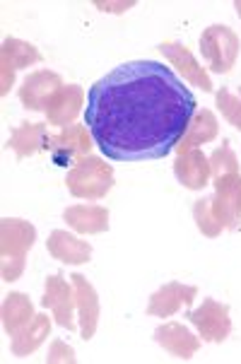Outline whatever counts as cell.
<instances>
[{"label": "cell", "instance_id": "obj_1", "mask_svg": "<svg viewBox=\"0 0 241 364\" xmlns=\"http://www.w3.org/2000/svg\"><path fill=\"white\" fill-rule=\"evenodd\" d=\"M193 116V92L157 60L114 68L90 87L85 107V123L102 155L126 164L166 157Z\"/></svg>", "mask_w": 241, "mask_h": 364}, {"label": "cell", "instance_id": "obj_2", "mask_svg": "<svg viewBox=\"0 0 241 364\" xmlns=\"http://www.w3.org/2000/svg\"><path fill=\"white\" fill-rule=\"evenodd\" d=\"M68 186H70L73 193L82 196V198H102L111 188V169L104 166L99 159L87 157L68 176Z\"/></svg>", "mask_w": 241, "mask_h": 364}, {"label": "cell", "instance_id": "obj_3", "mask_svg": "<svg viewBox=\"0 0 241 364\" xmlns=\"http://www.w3.org/2000/svg\"><path fill=\"white\" fill-rule=\"evenodd\" d=\"M200 46H203V55L213 70L218 73H227L237 58V48H239V41L227 27H210L200 39Z\"/></svg>", "mask_w": 241, "mask_h": 364}, {"label": "cell", "instance_id": "obj_4", "mask_svg": "<svg viewBox=\"0 0 241 364\" xmlns=\"http://www.w3.org/2000/svg\"><path fill=\"white\" fill-rule=\"evenodd\" d=\"M241 220V178L237 174L218 178V205L215 222L222 227H234Z\"/></svg>", "mask_w": 241, "mask_h": 364}, {"label": "cell", "instance_id": "obj_5", "mask_svg": "<svg viewBox=\"0 0 241 364\" xmlns=\"http://www.w3.org/2000/svg\"><path fill=\"white\" fill-rule=\"evenodd\" d=\"M191 321L200 328L205 341H225L230 333V318H227V306H220L215 301H205L203 309L191 314Z\"/></svg>", "mask_w": 241, "mask_h": 364}, {"label": "cell", "instance_id": "obj_6", "mask_svg": "<svg viewBox=\"0 0 241 364\" xmlns=\"http://www.w3.org/2000/svg\"><path fill=\"white\" fill-rule=\"evenodd\" d=\"M60 90V77L53 75V73H36L24 82V87L20 90L22 102L27 104L29 109H44L48 102H51V95Z\"/></svg>", "mask_w": 241, "mask_h": 364}, {"label": "cell", "instance_id": "obj_7", "mask_svg": "<svg viewBox=\"0 0 241 364\" xmlns=\"http://www.w3.org/2000/svg\"><path fill=\"white\" fill-rule=\"evenodd\" d=\"M176 176L183 186L188 188H203L208 183V176H210V164L208 159L196 150H188L178 157L176 162Z\"/></svg>", "mask_w": 241, "mask_h": 364}, {"label": "cell", "instance_id": "obj_8", "mask_svg": "<svg viewBox=\"0 0 241 364\" xmlns=\"http://www.w3.org/2000/svg\"><path fill=\"white\" fill-rule=\"evenodd\" d=\"M82 104V90L80 87H60L48 102V121L55 126H63V123L75 119Z\"/></svg>", "mask_w": 241, "mask_h": 364}, {"label": "cell", "instance_id": "obj_9", "mask_svg": "<svg viewBox=\"0 0 241 364\" xmlns=\"http://www.w3.org/2000/svg\"><path fill=\"white\" fill-rule=\"evenodd\" d=\"M196 297V287H181V285H166L164 289H159L152 297L150 304V314H159V316H169V314L176 311V306L181 304H191Z\"/></svg>", "mask_w": 241, "mask_h": 364}, {"label": "cell", "instance_id": "obj_10", "mask_svg": "<svg viewBox=\"0 0 241 364\" xmlns=\"http://www.w3.org/2000/svg\"><path fill=\"white\" fill-rule=\"evenodd\" d=\"M159 51H162L169 60H174L176 65H181V70L186 73V77L193 80L198 87H203L205 92L213 90V85H210V80L205 77L203 68L198 65L193 58H191V53L186 51V46H178V44H162V46H159Z\"/></svg>", "mask_w": 241, "mask_h": 364}, {"label": "cell", "instance_id": "obj_11", "mask_svg": "<svg viewBox=\"0 0 241 364\" xmlns=\"http://www.w3.org/2000/svg\"><path fill=\"white\" fill-rule=\"evenodd\" d=\"M48 251L65 263H85L90 258V246L77 242L75 237H68L65 232H53L51 242H48Z\"/></svg>", "mask_w": 241, "mask_h": 364}, {"label": "cell", "instance_id": "obj_12", "mask_svg": "<svg viewBox=\"0 0 241 364\" xmlns=\"http://www.w3.org/2000/svg\"><path fill=\"white\" fill-rule=\"evenodd\" d=\"M188 135H183V145H178V150L188 152L193 145H200V143H208V140L215 138V133H218V121H215V116L210 114V111H198L193 116V121H191L188 126Z\"/></svg>", "mask_w": 241, "mask_h": 364}, {"label": "cell", "instance_id": "obj_13", "mask_svg": "<svg viewBox=\"0 0 241 364\" xmlns=\"http://www.w3.org/2000/svg\"><path fill=\"white\" fill-rule=\"evenodd\" d=\"M44 304L51 306V309L55 311L60 326L73 328V321H70V289H68V285L60 280V277H51V280H48Z\"/></svg>", "mask_w": 241, "mask_h": 364}, {"label": "cell", "instance_id": "obj_14", "mask_svg": "<svg viewBox=\"0 0 241 364\" xmlns=\"http://www.w3.org/2000/svg\"><path fill=\"white\" fill-rule=\"evenodd\" d=\"M65 220L75 227L77 232H102L107 227L109 213L102 208H87V205H77L70 208L65 213Z\"/></svg>", "mask_w": 241, "mask_h": 364}, {"label": "cell", "instance_id": "obj_15", "mask_svg": "<svg viewBox=\"0 0 241 364\" xmlns=\"http://www.w3.org/2000/svg\"><path fill=\"white\" fill-rule=\"evenodd\" d=\"M166 328H169V333H164L162 328L157 331V341L162 343L166 350H171L174 355L183 357V360H188V357L193 355L196 348H198V343L193 341V336H191L188 331H183L181 326H176V323H169Z\"/></svg>", "mask_w": 241, "mask_h": 364}, {"label": "cell", "instance_id": "obj_16", "mask_svg": "<svg viewBox=\"0 0 241 364\" xmlns=\"http://www.w3.org/2000/svg\"><path fill=\"white\" fill-rule=\"evenodd\" d=\"M75 287H77V294H80V311H82V336L85 338H92L95 333V326H97V297L92 292V287L85 282L82 275H75Z\"/></svg>", "mask_w": 241, "mask_h": 364}, {"label": "cell", "instance_id": "obj_17", "mask_svg": "<svg viewBox=\"0 0 241 364\" xmlns=\"http://www.w3.org/2000/svg\"><path fill=\"white\" fill-rule=\"evenodd\" d=\"M29 316H32V304H29V299L22 297V294H10L3 306L5 328L10 333H17L29 321Z\"/></svg>", "mask_w": 241, "mask_h": 364}, {"label": "cell", "instance_id": "obj_18", "mask_svg": "<svg viewBox=\"0 0 241 364\" xmlns=\"http://www.w3.org/2000/svg\"><path fill=\"white\" fill-rule=\"evenodd\" d=\"M46 331H48L46 316H36V331H24L20 338H15V345H12L15 355H24V353H29V350H34L36 345L41 343V338L46 336Z\"/></svg>", "mask_w": 241, "mask_h": 364}, {"label": "cell", "instance_id": "obj_19", "mask_svg": "<svg viewBox=\"0 0 241 364\" xmlns=\"http://www.w3.org/2000/svg\"><path fill=\"white\" fill-rule=\"evenodd\" d=\"M44 133V126H39V123H32V126H24L20 131H15V138H12V147H15L17 152H20V157L24 155H32L34 152V145H36V138Z\"/></svg>", "mask_w": 241, "mask_h": 364}, {"label": "cell", "instance_id": "obj_20", "mask_svg": "<svg viewBox=\"0 0 241 364\" xmlns=\"http://www.w3.org/2000/svg\"><path fill=\"white\" fill-rule=\"evenodd\" d=\"M5 55H8V58L15 55V63L17 65H27V63H34V60H39V53L34 51V46L22 44V41H8V44H5Z\"/></svg>", "mask_w": 241, "mask_h": 364}, {"label": "cell", "instance_id": "obj_21", "mask_svg": "<svg viewBox=\"0 0 241 364\" xmlns=\"http://www.w3.org/2000/svg\"><path fill=\"white\" fill-rule=\"evenodd\" d=\"M213 169H215V174H218V178L225 176V171L237 174V157L232 155L230 147H222V150L215 152V155H213Z\"/></svg>", "mask_w": 241, "mask_h": 364}, {"label": "cell", "instance_id": "obj_22", "mask_svg": "<svg viewBox=\"0 0 241 364\" xmlns=\"http://www.w3.org/2000/svg\"><path fill=\"white\" fill-rule=\"evenodd\" d=\"M218 104H220L222 114H225L237 128H241V107H239V102L230 95V92H227V90L220 92V95H218Z\"/></svg>", "mask_w": 241, "mask_h": 364}]
</instances>
